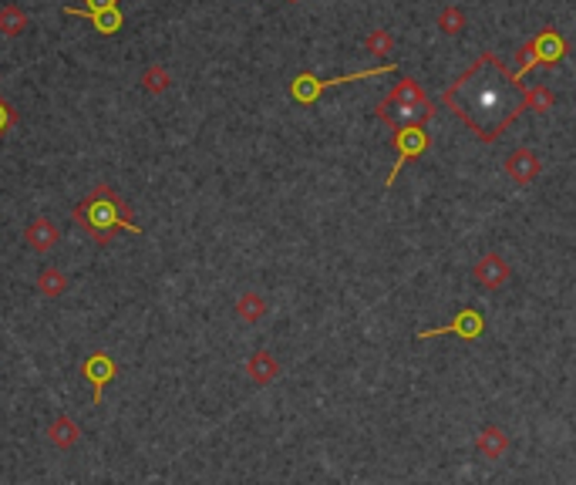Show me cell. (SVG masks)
Segmentation results:
<instances>
[{"label": "cell", "instance_id": "obj_1", "mask_svg": "<svg viewBox=\"0 0 576 485\" xmlns=\"http://www.w3.org/2000/svg\"><path fill=\"white\" fill-rule=\"evenodd\" d=\"M441 101L478 142H496L526 112V85L523 78L505 71V64L492 51H486L466 75L455 78Z\"/></svg>", "mask_w": 576, "mask_h": 485}, {"label": "cell", "instance_id": "obj_2", "mask_svg": "<svg viewBox=\"0 0 576 485\" xmlns=\"http://www.w3.org/2000/svg\"><path fill=\"white\" fill-rule=\"evenodd\" d=\"M71 219L81 226L99 247H109L118 233H132V237L142 233V226L132 219V206H128L109 182L91 189L85 200L71 210Z\"/></svg>", "mask_w": 576, "mask_h": 485}, {"label": "cell", "instance_id": "obj_3", "mask_svg": "<svg viewBox=\"0 0 576 485\" xmlns=\"http://www.w3.org/2000/svg\"><path fill=\"white\" fill-rule=\"evenodd\" d=\"M392 71H398V61H388V64H381V68H371V71H354V75H344V78H317V75H310V71H304V75H297L294 81H290V95H294L297 105H314L327 88L351 85V81H361V78L392 75Z\"/></svg>", "mask_w": 576, "mask_h": 485}, {"label": "cell", "instance_id": "obj_4", "mask_svg": "<svg viewBox=\"0 0 576 485\" xmlns=\"http://www.w3.org/2000/svg\"><path fill=\"white\" fill-rule=\"evenodd\" d=\"M563 54H566V41L560 38L556 27L546 24L529 44L519 48V58H523V61H519V68H515L513 75L523 78L526 71H533V68H552V64L563 61Z\"/></svg>", "mask_w": 576, "mask_h": 485}, {"label": "cell", "instance_id": "obj_5", "mask_svg": "<svg viewBox=\"0 0 576 485\" xmlns=\"http://www.w3.org/2000/svg\"><path fill=\"white\" fill-rule=\"evenodd\" d=\"M392 142L398 145V162L392 165V175L384 179V189H392L394 179H398V173L405 169L408 162L421 159V155L429 152V145H431V138H429V132H425V125H408V128H398Z\"/></svg>", "mask_w": 576, "mask_h": 485}, {"label": "cell", "instance_id": "obj_6", "mask_svg": "<svg viewBox=\"0 0 576 485\" xmlns=\"http://www.w3.org/2000/svg\"><path fill=\"white\" fill-rule=\"evenodd\" d=\"M374 115H378L384 125H392V132H398V128H408V125H429L431 115H435V105H431V101H425V105H408V101H398L388 95L384 101H378Z\"/></svg>", "mask_w": 576, "mask_h": 485}, {"label": "cell", "instance_id": "obj_7", "mask_svg": "<svg viewBox=\"0 0 576 485\" xmlns=\"http://www.w3.org/2000/svg\"><path fill=\"white\" fill-rule=\"evenodd\" d=\"M68 17H88L99 34L111 38V34H118L125 24L122 11H118V0H85V7H64Z\"/></svg>", "mask_w": 576, "mask_h": 485}, {"label": "cell", "instance_id": "obj_8", "mask_svg": "<svg viewBox=\"0 0 576 485\" xmlns=\"http://www.w3.org/2000/svg\"><path fill=\"white\" fill-rule=\"evenodd\" d=\"M81 378L91 385V405L99 408L105 387L118 378V364H115V358H111L109 350H91L85 361H81Z\"/></svg>", "mask_w": 576, "mask_h": 485}, {"label": "cell", "instance_id": "obj_9", "mask_svg": "<svg viewBox=\"0 0 576 485\" xmlns=\"http://www.w3.org/2000/svg\"><path fill=\"white\" fill-rule=\"evenodd\" d=\"M486 331V317L476 311V307H466V311L458 313L452 323H445V327H429V331H421L418 340H431V337H462V340H478Z\"/></svg>", "mask_w": 576, "mask_h": 485}, {"label": "cell", "instance_id": "obj_10", "mask_svg": "<svg viewBox=\"0 0 576 485\" xmlns=\"http://www.w3.org/2000/svg\"><path fill=\"white\" fill-rule=\"evenodd\" d=\"M543 173V159L533 149H515L505 155V175L515 186H533Z\"/></svg>", "mask_w": 576, "mask_h": 485}, {"label": "cell", "instance_id": "obj_11", "mask_svg": "<svg viewBox=\"0 0 576 485\" xmlns=\"http://www.w3.org/2000/svg\"><path fill=\"white\" fill-rule=\"evenodd\" d=\"M472 274H476V284L482 286V290H503V286L509 284L513 270H509V263H505L499 253H486V256L472 266Z\"/></svg>", "mask_w": 576, "mask_h": 485}, {"label": "cell", "instance_id": "obj_12", "mask_svg": "<svg viewBox=\"0 0 576 485\" xmlns=\"http://www.w3.org/2000/svg\"><path fill=\"white\" fill-rule=\"evenodd\" d=\"M24 243L27 249H34V253H48V249H54L61 243V229L51 223V219H44V216H34V219L24 226Z\"/></svg>", "mask_w": 576, "mask_h": 485}, {"label": "cell", "instance_id": "obj_13", "mask_svg": "<svg viewBox=\"0 0 576 485\" xmlns=\"http://www.w3.org/2000/svg\"><path fill=\"white\" fill-rule=\"evenodd\" d=\"M509 452V435H505L499 424H486L478 432V455L489 462H503Z\"/></svg>", "mask_w": 576, "mask_h": 485}, {"label": "cell", "instance_id": "obj_14", "mask_svg": "<svg viewBox=\"0 0 576 485\" xmlns=\"http://www.w3.org/2000/svg\"><path fill=\"white\" fill-rule=\"evenodd\" d=\"M246 374H250V381H257V385H270V381H277V374H280V361L273 358L270 350H257V354H250V361H246Z\"/></svg>", "mask_w": 576, "mask_h": 485}, {"label": "cell", "instance_id": "obj_15", "mask_svg": "<svg viewBox=\"0 0 576 485\" xmlns=\"http://www.w3.org/2000/svg\"><path fill=\"white\" fill-rule=\"evenodd\" d=\"M78 438H81V424L74 422L71 415H58V418L48 424V442H51V445L71 448Z\"/></svg>", "mask_w": 576, "mask_h": 485}, {"label": "cell", "instance_id": "obj_16", "mask_svg": "<svg viewBox=\"0 0 576 485\" xmlns=\"http://www.w3.org/2000/svg\"><path fill=\"white\" fill-rule=\"evenodd\" d=\"M37 294L48 300H61L68 294V276L58 270V266H44L37 274Z\"/></svg>", "mask_w": 576, "mask_h": 485}, {"label": "cell", "instance_id": "obj_17", "mask_svg": "<svg viewBox=\"0 0 576 485\" xmlns=\"http://www.w3.org/2000/svg\"><path fill=\"white\" fill-rule=\"evenodd\" d=\"M27 31V14L17 4H0V34L4 38H17Z\"/></svg>", "mask_w": 576, "mask_h": 485}, {"label": "cell", "instance_id": "obj_18", "mask_svg": "<svg viewBox=\"0 0 576 485\" xmlns=\"http://www.w3.org/2000/svg\"><path fill=\"white\" fill-rule=\"evenodd\" d=\"M236 317L243 323H260L267 317V300L260 297V294H243V297L236 300Z\"/></svg>", "mask_w": 576, "mask_h": 485}, {"label": "cell", "instance_id": "obj_19", "mask_svg": "<svg viewBox=\"0 0 576 485\" xmlns=\"http://www.w3.org/2000/svg\"><path fill=\"white\" fill-rule=\"evenodd\" d=\"M142 91H148V95H162V91H169L172 85V75L165 64H148L146 71H142Z\"/></svg>", "mask_w": 576, "mask_h": 485}, {"label": "cell", "instance_id": "obj_20", "mask_svg": "<svg viewBox=\"0 0 576 485\" xmlns=\"http://www.w3.org/2000/svg\"><path fill=\"white\" fill-rule=\"evenodd\" d=\"M439 31H441V34H449V38L462 34V31H466V11H462L458 4L441 7V11H439Z\"/></svg>", "mask_w": 576, "mask_h": 485}, {"label": "cell", "instance_id": "obj_21", "mask_svg": "<svg viewBox=\"0 0 576 485\" xmlns=\"http://www.w3.org/2000/svg\"><path fill=\"white\" fill-rule=\"evenodd\" d=\"M556 105V95H552L546 85H526V112H550Z\"/></svg>", "mask_w": 576, "mask_h": 485}, {"label": "cell", "instance_id": "obj_22", "mask_svg": "<svg viewBox=\"0 0 576 485\" xmlns=\"http://www.w3.org/2000/svg\"><path fill=\"white\" fill-rule=\"evenodd\" d=\"M392 98L408 101V105H425V101H429V95H425V88L418 85L415 78H401V81L394 85Z\"/></svg>", "mask_w": 576, "mask_h": 485}, {"label": "cell", "instance_id": "obj_23", "mask_svg": "<svg viewBox=\"0 0 576 485\" xmlns=\"http://www.w3.org/2000/svg\"><path fill=\"white\" fill-rule=\"evenodd\" d=\"M368 51H371V54H378V58H384V54H392V51H394L392 31H371Z\"/></svg>", "mask_w": 576, "mask_h": 485}, {"label": "cell", "instance_id": "obj_24", "mask_svg": "<svg viewBox=\"0 0 576 485\" xmlns=\"http://www.w3.org/2000/svg\"><path fill=\"white\" fill-rule=\"evenodd\" d=\"M14 125H17V108L11 105V98H4V95H0V138L7 135Z\"/></svg>", "mask_w": 576, "mask_h": 485}]
</instances>
